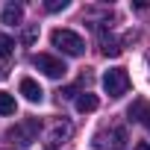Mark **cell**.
<instances>
[{"instance_id": "cell-1", "label": "cell", "mask_w": 150, "mask_h": 150, "mask_svg": "<svg viewBox=\"0 0 150 150\" xmlns=\"http://www.w3.org/2000/svg\"><path fill=\"white\" fill-rule=\"evenodd\" d=\"M50 41H53V47H59L65 56H83V53H86L83 35H77L74 30H53V33H50Z\"/></svg>"}, {"instance_id": "cell-2", "label": "cell", "mask_w": 150, "mask_h": 150, "mask_svg": "<svg viewBox=\"0 0 150 150\" xmlns=\"http://www.w3.org/2000/svg\"><path fill=\"white\" fill-rule=\"evenodd\" d=\"M124 144H127V129H124V127L100 129V132L91 138V147H94V150H124Z\"/></svg>"}, {"instance_id": "cell-3", "label": "cell", "mask_w": 150, "mask_h": 150, "mask_svg": "<svg viewBox=\"0 0 150 150\" xmlns=\"http://www.w3.org/2000/svg\"><path fill=\"white\" fill-rule=\"evenodd\" d=\"M103 88H106V94L109 97H124L127 91H129V74L124 71V68H109L106 74H103Z\"/></svg>"}, {"instance_id": "cell-4", "label": "cell", "mask_w": 150, "mask_h": 150, "mask_svg": "<svg viewBox=\"0 0 150 150\" xmlns=\"http://www.w3.org/2000/svg\"><path fill=\"white\" fill-rule=\"evenodd\" d=\"M33 65L44 74V77H50V80H62L65 74H68L65 62L56 59V56H50V53H35V56H33Z\"/></svg>"}, {"instance_id": "cell-5", "label": "cell", "mask_w": 150, "mask_h": 150, "mask_svg": "<svg viewBox=\"0 0 150 150\" xmlns=\"http://www.w3.org/2000/svg\"><path fill=\"white\" fill-rule=\"evenodd\" d=\"M6 135H9L12 141H18L21 147H30V144L35 141V135H38V121H35V118H24V121L15 124Z\"/></svg>"}, {"instance_id": "cell-6", "label": "cell", "mask_w": 150, "mask_h": 150, "mask_svg": "<svg viewBox=\"0 0 150 150\" xmlns=\"http://www.w3.org/2000/svg\"><path fill=\"white\" fill-rule=\"evenodd\" d=\"M0 21H3L6 27H18V24L24 21V6H21V3H9V6H3Z\"/></svg>"}, {"instance_id": "cell-7", "label": "cell", "mask_w": 150, "mask_h": 150, "mask_svg": "<svg viewBox=\"0 0 150 150\" xmlns=\"http://www.w3.org/2000/svg\"><path fill=\"white\" fill-rule=\"evenodd\" d=\"M21 94L30 100V103H41V97H44V91H41V86L35 83V80H21Z\"/></svg>"}, {"instance_id": "cell-8", "label": "cell", "mask_w": 150, "mask_h": 150, "mask_svg": "<svg viewBox=\"0 0 150 150\" xmlns=\"http://www.w3.org/2000/svg\"><path fill=\"white\" fill-rule=\"evenodd\" d=\"M127 115H129V121H135V124H144V118L150 115V103H147L144 97H135Z\"/></svg>"}, {"instance_id": "cell-9", "label": "cell", "mask_w": 150, "mask_h": 150, "mask_svg": "<svg viewBox=\"0 0 150 150\" xmlns=\"http://www.w3.org/2000/svg\"><path fill=\"white\" fill-rule=\"evenodd\" d=\"M97 106H100L97 94H88V91H86V94H80V97H77V112H83V115H86V112H94Z\"/></svg>"}, {"instance_id": "cell-10", "label": "cell", "mask_w": 150, "mask_h": 150, "mask_svg": "<svg viewBox=\"0 0 150 150\" xmlns=\"http://www.w3.org/2000/svg\"><path fill=\"white\" fill-rule=\"evenodd\" d=\"M71 135V124H65V121H59L53 129H50V147H56V144H62L65 138Z\"/></svg>"}, {"instance_id": "cell-11", "label": "cell", "mask_w": 150, "mask_h": 150, "mask_svg": "<svg viewBox=\"0 0 150 150\" xmlns=\"http://www.w3.org/2000/svg\"><path fill=\"white\" fill-rule=\"evenodd\" d=\"M100 44H103V47H100V50H103V56H121V50H124V44H121L118 38H112V35H109V38L103 35V38H100Z\"/></svg>"}, {"instance_id": "cell-12", "label": "cell", "mask_w": 150, "mask_h": 150, "mask_svg": "<svg viewBox=\"0 0 150 150\" xmlns=\"http://www.w3.org/2000/svg\"><path fill=\"white\" fill-rule=\"evenodd\" d=\"M0 115H15V97L0 91Z\"/></svg>"}, {"instance_id": "cell-13", "label": "cell", "mask_w": 150, "mask_h": 150, "mask_svg": "<svg viewBox=\"0 0 150 150\" xmlns=\"http://www.w3.org/2000/svg\"><path fill=\"white\" fill-rule=\"evenodd\" d=\"M15 53V41L9 35H0V59H9Z\"/></svg>"}, {"instance_id": "cell-14", "label": "cell", "mask_w": 150, "mask_h": 150, "mask_svg": "<svg viewBox=\"0 0 150 150\" xmlns=\"http://www.w3.org/2000/svg\"><path fill=\"white\" fill-rule=\"evenodd\" d=\"M24 44H35V38H38V24H30V27H24Z\"/></svg>"}, {"instance_id": "cell-15", "label": "cell", "mask_w": 150, "mask_h": 150, "mask_svg": "<svg viewBox=\"0 0 150 150\" xmlns=\"http://www.w3.org/2000/svg\"><path fill=\"white\" fill-rule=\"evenodd\" d=\"M68 9V0H47L44 3V12H62Z\"/></svg>"}, {"instance_id": "cell-16", "label": "cell", "mask_w": 150, "mask_h": 150, "mask_svg": "<svg viewBox=\"0 0 150 150\" xmlns=\"http://www.w3.org/2000/svg\"><path fill=\"white\" fill-rule=\"evenodd\" d=\"M132 150H150V144H147V141H138V144H135Z\"/></svg>"}, {"instance_id": "cell-17", "label": "cell", "mask_w": 150, "mask_h": 150, "mask_svg": "<svg viewBox=\"0 0 150 150\" xmlns=\"http://www.w3.org/2000/svg\"><path fill=\"white\" fill-rule=\"evenodd\" d=\"M3 77H6V68H3V65H0V80H3Z\"/></svg>"}, {"instance_id": "cell-18", "label": "cell", "mask_w": 150, "mask_h": 150, "mask_svg": "<svg viewBox=\"0 0 150 150\" xmlns=\"http://www.w3.org/2000/svg\"><path fill=\"white\" fill-rule=\"evenodd\" d=\"M144 127H147V129H150V115H147V118H144Z\"/></svg>"}, {"instance_id": "cell-19", "label": "cell", "mask_w": 150, "mask_h": 150, "mask_svg": "<svg viewBox=\"0 0 150 150\" xmlns=\"http://www.w3.org/2000/svg\"><path fill=\"white\" fill-rule=\"evenodd\" d=\"M41 150H56V147H41Z\"/></svg>"}]
</instances>
